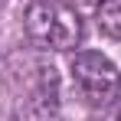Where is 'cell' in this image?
Returning <instances> with one entry per match:
<instances>
[{
    "label": "cell",
    "instance_id": "obj_1",
    "mask_svg": "<svg viewBox=\"0 0 121 121\" xmlns=\"http://www.w3.org/2000/svg\"><path fill=\"white\" fill-rule=\"evenodd\" d=\"M23 30L33 43L56 49V52H72L85 36L79 10L65 0H30Z\"/></svg>",
    "mask_w": 121,
    "mask_h": 121
},
{
    "label": "cell",
    "instance_id": "obj_2",
    "mask_svg": "<svg viewBox=\"0 0 121 121\" xmlns=\"http://www.w3.org/2000/svg\"><path fill=\"white\" fill-rule=\"evenodd\" d=\"M69 75H72V85L82 98L88 101L92 108H105L118 98L121 92V72L118 65L101 56L95 49H79L72 62H69Z\"/></svg>",
    "mask_w": 121,
    "mask_h": 121
},
{
    "label": "cell",
    "instance_id": "obj_3",
    "mask_svg": "<svg viewBox=\"0 0 121 121\" xmlns=\"http://www.w3.org/2000/svg\"><path fill=\"white\" fill-rule=\"evenodd\" d=\"M95 23L105 36L121 39V0H101L95 3Z\"/></svg>",
    "mask_w": 121,
    "mask_h": 121
},
{
    "label": "cell",
    "instance_id": "obj_4",
    "mask_svg": "<svg viewBox=\"0 0 121 121\" xmlns=\"http://www.w3.org/2000/svg\"><path fill=\"white\" fill-rule=\"evenodd\" d=\"M75 3H101V0H75Z\"/></svg>",
    "mask_w": 121,
    "mask_h": 121
}]
</instances>
